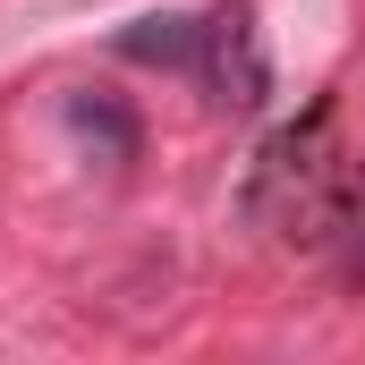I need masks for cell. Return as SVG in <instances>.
I'll return each mask as SVG.
<instances>
[{
	"label": "cell",
	"mask_w": 365,
	"mask_h": 365,
	"mask_svg": "<svg viewBox=\"0 0 365 365\" xmlns=\"http://www.w3.org/2000/svg\"><path fill=\"white\" fill-rule=\"evenodd\" d=\"M195 68H204V86H212L221 110H255V102L272 93V68H264V43H255V17H247V9H212V17H204Z\"/></svg>",
	"instance_id": "cell-2"
},
{
	"label": "cell",
	"mask_w": 365,
	"mask_h": 365,
	"mask_svg": "<svg viewBox=\"0 0 365 365\" xmlns=\"http://www.w3.org/2000/svg\"><path fill=\"white\" fill-rule=\"evenodd\" d=\"M195 51H204V17H136L119 34V60L136 68H195Z\"/></svg>",
	"instance_id": "cell-3"
},
{
	"label": "cell",
	"mask_w": 365,
	"mask_h": 365,
	"mask_svg": "<svg viewBox=\"0 0 365 365\" xmlns=\"http://www.w3.org/2000/svg\"><path fill=\"white\" fill-rule=\"evenodd\" d=\"M357 204H365V187L331 153V110H306L297 128H280L264 145V162H255V179H247V212L272 221L297 247H331Z\"/></svg>",
	"instance_id": "cell-1"
},
{
	"label": "cell",
	"mask_w": 365,
	"mask_h": 365,
	"mask_svg": "<svg viewBox=\"0 0 365 365\" xmlns=\"http://www.w3.org/2000/svg\"><path fill=\"white\" fill-rule=\"evenodd\" d=\"M68 128L86 136L102 162H136V119H128L110 93H77V102H68Z\"/></svg>",
	"instance_id": "cell-4"
}]
</instances>
